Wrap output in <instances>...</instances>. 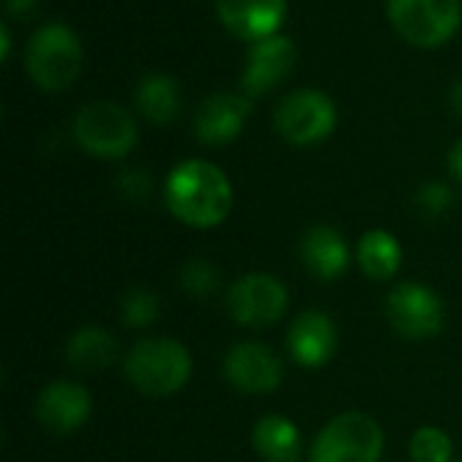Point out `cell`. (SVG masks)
I'll return each mask as SVG.
<instances>
[{"instance_id": "obj_1", "label": "cell", "mask_w": 462, "mask_h": 462, "mask_svg": "<svg viewBox=\"0 0 462 462\" xmlns=\"http://www.w3.org/2000/svg\"><path fill=\"white\" fill-rule=\"evenodd\" d=\"M165 206L179 222L208 230L227 219L233 208V184L219 165L208 160H184L165 179Z\"/></svg>"}, {"instance_id": "obj_2", "label": "cell", "mask_w": 462, "mask_h": 462, "mask_svg": "<svg viewBox=\"0 0 462 462\" xmlns=\"http://www.w3.org/2000/svg\"><path fill=\"white\" fill-rule=\"evenodd\" d=\"M24 65L38 89L62 92L79 79L84 68L81 38L68 24L60 22L43 24L27 41Z\"/></svg>"}, {"instance_id": "obj_3", "label": "cell", "mask_w": 462, "mask_h": 462, "mask_svg": "<svg viewBox=\"0 0 462 462\" xmlns=\"http://www.w3.org/2000/svg\"><path fill=\"white\" fill-rule=\"evenodd\" d=\"M125 374L138 393L149 398H165L189 382L192 355L173 338H143L127 352Z\"/></svg>"}, {"instance_id": "obj_4", "label": "cell", "mask_w": 462, "mask_h": 462, "mask_svg": "<svg viewBox=\"0 0 462 462\" xmlns=\"http://www.w3.org/2000/svg\"><path fill=\"white\" fill-rule=\"evenodd\" d=\"M76 143L100 160H122L138 143V127L133 114L114 100H92L73 116Z\"/></svg>"}, {"instance_id": "obj_5", "label": "cell", "mask_w": 462, "mask_h": 462, "mask_svg": "<svg viewBox=\"0 0 462 462\" xmlns=\"http://www.w3.org/2000/svg\"><path fill=\"white\" fill-rule=\"evenodd\" d=\"M384 433L374 417L346 411L333 417L314 439L309 462H379Z\"/></svg>"}, {"instance_id": "obj_6", "label": "cell", "mask_w": 462, "mask_h": 462, "mask_svg": "<svg viewBox=\"0 0 462 462\" xmlns=\"http://www.w3.org/2000/svg\"><path fill=\"white\" fill-rule=\"evenodd\" d=\"M387 16L411 46L439 49L457 32L462 5L460 0H387Z\"/></svg>"}, {"instance_id": "obj_7", "label": "cell", "mask_w": 462, "mask_h": 462, "mask_svg": "<svg viewBox=\"0 0 462 462\" xmlns=\"http://www.w3.org/2000/svg\"><path fill=\"white\" fill-rule=\"evenodd\" d=\"M273 125L287 143L317 146L333 135L338 125V108L333 97L319 89H295L276 106Z\"/></svg>"}, {"instance_id": "obj_8", "label": "cell", "mask_w": 462, "mask_h": 462, "mask_svg": "<svg viewBox=\"0 0 462 462\" xmlns=\"http://www.w3.org/2000/svg\"><path fill=\"white\" fill-rule=\"evenodd\" d=\"M290 295L284 282L268 273H246L227 292L230 317L244 328L276 325L287 311Z\"/></svg>"}, {"instance_id": "obj_9", "label": "cell", "mask_w": 462, "mask_h": 462, "mask_svg": "<svg viewBox=\"0 0 462 462\" xmlns=\"http://www.w3.org/2000/svg\"><path fill=\"white\" fill-rule=\"evenodd\" d=\"M387 317L406 338H433L444 328V303L430 287L406 282L390 292Z\"/></svg>"}, {"instance_id": "obj_10", "label": "cell", "mask_w": 462, "mask_h": 462, "mask_svg": "<svg viewBox=\"0 0 462 462\" xmlns=\"http://www.w3.org/2000/svg\"><path fill=\"white\" fill-rule=\"evenodd\" d=\"M298 62V46L290 35L276 32L263 41H254L246 54V68L241 76L244 95L260 97L276 89L295 68Z\"/></svg>"}, {"instance_id": "obj_11", "label": "cell", "mask_w": 462, "mask_h": 462, "mask_svg": "<svg viewBox=\"0 0 462 462\" xmlns=\"http://www.w3.org/2000/svg\"><path fill=\"white\" fill-rule=\"evenodd\" d=\"M225 379L241 393L260 395V393L279 390V384L284 379V368L273 349H268L265 344L246 341V344H236L227 352Z\"/></svg>"}, {"instance_id": "obj_12", "label": "cell", "mask_w": 462, "mask_h": 462, "mask_svg": "<svg viewBox=\"0 0 462 462\" xmlns=\"http://www.w3.org/2000/svg\"><path fill=\"white\" fill-rule=\"evenodd\" d=\"M252 114L249 95L214 92L195 111V135L206 146H225L236 141Z\"/></svg>"}, {"instance_id": "obj_13", "label": "cell", "mask_w": 462, "mask_h": 462, "mask_svg": "<svg viewBox=\"0 0 462 462\" xmlns=\"http://www.w3.org/2000/svg\"><path fill=\"white\" fill-rule=\"evenodd\" d=\"M217 16L233 38L254 43L282 30L287 0H217Z\"/></svg>"}, {"instance_id": "obj_14", "label": "cell", "mask_w": 462, "mask_h": 462, "mask_svg": "<svg viewBox=\"0 0 462 462\" xmlns=\"http://www.w3.org/2000/svg\"><path fill=\"white\" fill-rule=\"evenodd\" d=\"M92 414V398L89 393L76 382H51L41 390L35 403L38 422L51 433H73L81 425H87Z\"/></svg>"}, {"instance_id": "obj_15", "label": "cell", "mask_w": 462, "mask_h": 462, "mask_svg": "<svg viewBox=\"0 0 462 462\" xmlns=\"http://www.w3.org/2000/svg\"><path fill=\"white\" fill-rule=\"evenodd\" d=\"M338 346V330L333 319L325 311H303L290 333H287V349L292 360L303 368H322L333 360Z\"/></svg>"}, {"instance_id": "obj_16", "label": "cell", "mask_w": 462, "mask_h": 462, "mask_svg": "<svg viewBox=\"0 0 462 462\" xmlns=\"http://www.w3.org/2000/svg\"><path fill=\"white\" fill-rule=\"evenodd\" d=\"M300 257L311 276L333 282L349 268V246L346 238L330 225H314L300 241Z\"/></svg>"}, {"instance_id": "obj_17", "label": "cell", "mask_w": 462, "mask_h": 462, "mask_svg": "<svg viewBox=\"0 0 462 462\" xmlns=\"http://www.w3.org/2000/svg\"><path fill=\"white\" fill-rule=\"evenodd\" d=\"M252 447L265 462H298L303 455L300 430L284 414H265L252 430Z\"/></svg>"}, {"instance_id": "obj_18", "label": "cell", "mask_w": 462, "mask_h": 462, "mask_svg": "<svg viewBox=\"0 0 462 462\" xmlns=\"http://www.w3.org/2000/svg\"><path fill=\"white\" fill-rule=\"evenodd\" d=\"M135 108L152 125H168L181 114V87L168 73H146L135 87Z\"/></svg>"}, {"instance_id": "obj_19", "label": "cell", "mask_w": 462, "mask_h": 462, "mask_svg": "<svg viewBox=\"0 0 462 462\" xmlns=\"http://www.w3.org/2000/svg\"><path fill=\"white\" fill-rule=\"evenodd\" d=\"M65 360L81 374H97L116 360V341L95 325L76 330L65 346Z\"/></svg>"}, {"instance_id": "obj_20", "label": "cell", "mask_w": 462, "mask_h": 462, "mask_svg": "<svg viewBox=\"0 0 462 462\" xmlns=\"http://www.w3.org/2000/svg\"><path fill=\"white\" fill-rule=\"evenodd\" d=\"M357 263L368 279H393L403 263V249L398 238L387 230H368L357 244Z\"/></svg>"}, {"instance_id": "obj_21", "label": "cell", "mask_w": 462, "mask_h": 462, "mask_svg": "<svg viewBox=\"0 0 462 462\" xmlns=\"http://www.w3.org/2000/svg\"><path fill=\"white\" fill-rule=\"evenodd\" d=\"M409 452L414 462H452V439L441 428H420Z\"/></svg>"}, {"instance_id": "obj_22", "label": "cell", "mask_w": 462, "mask_h": 462, "mask_svg": "<svg viewBox=\"0 0 462 462\" xmlns=\"http://www.w3.org/2000/svg\"><path fill=\"white\" fill-rule=\"evenodd\" d=\"M160 317V300L146 287H135L122 298V322L127 328H149Z\"/></svg>"}, {"instance_id": "obj_23", "label": "cell", "mask_w": 462, "mask_h": 462, "mask_svg": "<svg viewBox=\"0 0 462 462\" xmlns=\"http://www.w3.org/2000/svg\"><path fill=\"white\" fill-rule=\"evenodd\" d=\"M181 287L187 295H195V298H208L214 295V290L219 287V273L211 263L206 260H192L184 265L181 271Z\"/></svg>"}, {"instance_id": "obj_24", "label": "cell", "mask_w": 462, "mask_h": 462, "mask_svg": "<svg viewBox=\"0 0 462 462\" xmlns=\"http://www.w3.org/2000/svg\"><path fill=\"white\" fill-rule=\"evenodd\" d=\"M417 203L428 217H441L444 211L452 208L455 189L449 184H444V181H428V184H422V189L417 195Z\"/></svg>"}, {"instance_id": "obj_25", "label": "cell", "mask_w": 462, "mask_h": 462, "mask_svg": "<svg viewBox=\"0 0 462 462\" xmlns=\"http://www.w3.org/2000/svg\"><path fill=\"white\" fill-rule=\"evenodd\" d=\"M119 189L130 198V200H143L152 189V179L146 176L143 168H130V171H122L119 176Z\"/></svg>"}, {"instance_id": "obj_26", "label": "cell", "mask_w": 462, "mask_h": 462, "mask_svg": "<svg viewBox=\"0 0 462 462\" xmlns=\"http://www.w3.org/2000/svg\"><path fill=\"white\" fill-rule=\"evenodd\" d=\"M5 11L16 19H27L38 11V0H5Z\"/></svg>"}, {"instance_id": "obj_27", "label": "cell", "mask_w": 462, "mask_h": 462, "mask_svg": "<svg viewBox=\"0 0 462 462\" xmlns=\"http://www.w3.org/2000/svg\"><path fill=\"white\" fill-rule=\"evenodd\" d=\"M449 171H452V176L462 184V141H457L452 146V152H449Z\"/></svg>"}, {"instance_id": "obj_28", "label": "cell", "mask_w": 462, "mask_h": 462, "mask_svg": "<svg viewBox=\"0 0 462 462\" xmlns=\"http://www.w3.org/2000/svg\"><path fill=\"white\" fill-rule=\"evenodd\" d=\"M11 57V32H8V24L0 27V60L5 62Z\"/></svg>"}, {"instance_id": "obj_29", "label": "cell", "mask_w": 462, "mask_h": 462, "mask_svg": "<svg viewBox=\"0 0 462 462\" xmlns=\"http://www.w3.org/2000/svg\"><path fill=\"white\" fill-rule=\"evenodd\" d=\"M452 106H455V111L462 116V79L455 84V89H452Z\"/></svg>"}]
</instances>
